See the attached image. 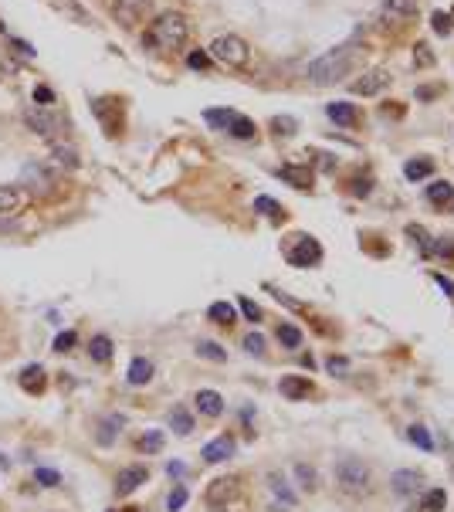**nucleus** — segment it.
<instances>
[{"label":"nucleus","mask_w":454,"mask_h":512,"mask_svg":"<svg viewBox=\"0 0 454 512\" xmlns=\"http://www.w3.org/2000/svg\"><path fill=\"white\" fill-rule=\"evenodd\" d=\"M353 61H356V38H349L346 44L325 51V55L316 58V61H309V65H305V78L316 82V85H332V82H339V78L349 75Z\"/></svg>","instance_id":"f257e3e1"},{"label":"nucleus","mask_w":454,"mask_h":512,"mask_svg":"<svg viewBox=\"0 0 454 512\" xmlns=\"http://www.w3.org/2000/svg\"><path fill=\"white\" fill-rule=\"evenodd\" d=\"M190 38V24L180 11H163L150 24V31L143 34V44L153 51H180Z\"/></svg>","instance_id":"f03ea898"},{"label":"nucleus","mask_w":454,"mask_h":512,"mask_svg":"<svg viewBox=\"0 0 454 512\" xmlns=\"http://www.w3.org/2000/svg\"><path fill=\"white\" fill-rule=\"evenodd\" d=\"M336 485L349 499H366V495L373 492V472H370V465L360 461V458H342L339 465H336Z\"/></svg>","instance_id":"7ed1b4c3"},{"label":"nucleus","mask_w":454,"mask_h":512,"mask_svg":"<svg viewBox=\"0 0 454 512\" xmlns=\"http://www.w3.org/2000/svg\"><path fill=\"white\" fill-rule=\"evenodd\" d=\"M207 55L214 61L227 65V68H245L247 61H251V44L245 38H238V34H221V38L210 41Z\"/></svg>","instance_id":"20e7f679"},{"label":"nucleus","mask_w":454,"mask_h":512,"mask_svg":"<svg viewBox=\"0 0 454 512\" xmlns=\"http://www.w3.org/2000/svg\"><path fill=\"white\" fill-rule=\"evenodd\" d=\"M285 258H288V265H295V268L319 265V262H322V248H319V241H316V238L299 234V238H292V245L285 248Z\"/></svg>","instance_id":"39448f33"},{"label":"nucleus","mask_w":454,"mask_h":512,"mask_svg":"<svg viewBox=\"0 0 454 512\" xmlns=\"http://www.w3.org/2000/svg\"><path fill=\"white\" fill-rule=\"evenodd\" d=\"M241 492V478L238 475H227V478H214L207 489V506L210 512H227V506L238 499Z\"/></svg>","instance_id":"423d86ee"},{"label":"nucleus","mask_w":454,"mask_h":512,"mask_svg":"<svg viewBox=\"0 0 454 512\" xmlns=\"http://www.w3.org/2000/svg\"><path fill=\"white\" fill-rule=\"evenodd\" d=\"M146 478H150V468H146V465H129V468H122V472L115 475V495H119V499L133 495Z\"/></svg>","instance_id":"0eeeda50"},{"label":"nucleus","mask_w":454,"mask_h":512,"mask_svg":"<svg viewBox=\"0 0 454 512\" xmlns=\"http://www.w3.org/2000/svg\"><path fill=\"white\" fill-rule=\"evenodd\" d=\"M387 85H390V75H387L383 68H373V72H366V75L356 78L349 89H353V95H380Z\"/></svg>","instance_id":"6e6552de"},{"label":"nucleus","mask_w":454,"mask_h":512,"mask_svg":"<svg viewBox=\"0 0 454 512\" xmlns=\"http://www.w3.org/2000/svg\"><path fill=\"white\" fill-rule=\"evenodd\" d=\"M234 437L231 435H221V437H214V441H207L204 444V452H200V458L204 461H210V465H221V461H227V458L234 455Z\"/></svg>","instance_id":"1a4fd4ad"},{"label":"nucleus","mask_w":454,"mask_h":512,"mask_svg":"<svg viewBox=\"0 0 454 512\" xmlns=\"http://www.w3.org/2000/svg\"><path fill=\"white\" fill-rule=\"evenodd\" d=\"M278 390H282V397L288 400H305L312 397V380L309 377H295V373H288V377H282V383H278Z\"/></svg>","instance_id":"9d476101"},{"label":"nucleus","mask_w":454,"mask_h":512,"mask_svg":"<svg viewBox=\"0 0 454 512\" xmlns=\"http://www.w3.org/2000/svg\"><path fill=\"white\" fill-rule=\"evenodd\" d=\"M420 485H424V475L414 472V468H400V472L390 475V489L397 495H414Z\"/></svg>","instance_id":"9b49d317"},{"label":"nucleus","mask_w":454,"mask_h":512,"mask_svg":"<svg viewBox=\"0 0 454 512\" xmlns=\"http://www.w3.org/2000/svg\"><path fill=\"white\" fill-rule=\"evenodd\" d=\"M20 387L27 390V394H44L48 390V373H44V366L41 363H31V366H24L20 370Z\"/></svg>","instance_id":"f8f14e48"},{"label":"nucleus","mask_w":454,"mask_h":512,"mask_svg":"<svg viewBox=\"0 0 454 512\" xmlns=\"http://www.w3.org/2000/svg\"><path fill=\"white\" fill-rule=\"evenodd\" d=\"M24 122L34 129L38 136H44V139H51V136L58 133V122H55V115L51 113H41V109H27L24 113Z\"/></svg>","instance_id":"ddd939ff"},{"label":"nucleus","mask_w":454,"mask_h":512,"mask_svg":"<svg viewBox=\"0 0 454 512\" xmlns=\"http://www.w3.org/2000/svg\"><path fill=\"white\" fill-rule=\"evenodd\" d=\"M193 404H197V411H200L204 418H221V414H224V397H221L217 390H197Z\"/></svg>","instance_id":"4468645a"},{"label":"nucleus","mask_w":454,"mask_h":512,"mask_svg":"<svg viewBox=\"0 0 454 512\" xmlns=\"http://www.w3.org/2000/svg\"><path fill=\"white\" fill-rule=\"evenodd\" d=\"M24 204H27V193L24 190L0 184V214H18Z\"/></svg>","instance_id":"2eb2a0df"},{"label":"nucleus","mask_w":454,"mask_h":512,"mask_svg":"<svg viewBox=\"0 0 454 512\" xmlns=\"http://www.w3.org/2000/svg\"><path fill=\"white\" fill-rule=\"evenodd\" d=\"M383 14L390 20H410L417 18V0H383Z\"/></svg>","instance_id":"dca6fc26"},{"label":"nucleus","mask_w":454,"mask_h":512,"mask_svg":"<svg viewBox=\"0 0 454 512\" xmlns=\"http://www.w3.org/2000/svg\"><path fill=\"white\" fill-rule=\"evenodd\" d=\"M427 200H431L434 207H448L454 200V184L451 180H434V184L427 187Z\"/></svg>","instance_id":"f3484780"},{"label":"nucleus","mask_w":454,"mask_h":512,"mask_svg":"<svg viewBox=\"0 0 454 512\" xmlns=\"http://www.w3.org/2000/svg\"><path fill=\"white\" fill-rule=\"evenodd\" d=\"M89 357L95 363H109L112 360V340L105 336V333H95L92 340H89Z\"/></svg>","instance_id":"a211bd4d"},{"label":"nucleus","mask_w":454,"mask_h":512,"mask_svg":"<svg viewBox=\"0 0 454 512\" xmlns=\"http://www.w3.org/2000/svg\"><path fill=\"white\" fill-rule=\"evenodd\" d=\"M325 115H329L336 126H353V122H356V105H349V102H332V105H325Z\"/></svg>","instance_id":"6ab92c4d"},{"label":"nucleus","mask_w":454,"mask_h":512,"mask_svg":"<svg viewBox=\"0 0 454 512\" xmlns=\"http://www.w3.org/2000/svg\"><path fill=\"white\" fill-rule=\"evenodd\" d=\"M153 380V363L146 360V357H136L133 363H129V383L133 387H143V383H150Z\"/></svg>","instance_id":"aec40b11"},{"label":"nucleus","mask_w":454,"mask_h":512,"mask_svg":"<svg viewBox=\"0 0 454 512\" xmlns=\"http://www.w3.org/2000/svg\"><path fill=\"white\" fill-rule=\"evenodd\" d=\"M227 133L234 136V139H254V133H258V126L247 119V115H238L234 113V119H231V126H227Z\"/></svg>","instance_id":"412c9836"},{"label":"nucleus","mask_w":454,"mask_h":512,"mask_svg":"<svg viewBox=\"0 0 454 512\" xmlns=\"http://www.w3.org/2000/svg\"><path fill=\"white\" fill-rule=\"evenodd\" d=\"M143 4H146V0H115V18L129 27V24H136V18H139V7H143Z\"/></svg>","instance_id":"4be33fe9"},{"label":"nucleus","mask_w":454,"mask_h":512,"mask_svg":"<svg viewBox=\"0 0 454 512\" xmlns=\"http://www.w3.org/2000/svg\"><path fill=\"white\" fill-rule=\"evenodd\" d=\"M51 160H55L58 167H65V170H78V163H82V160H78V153L72 150V146H61V143H55V146H51Z\"/></svg>","instance_id":"5701e85b"},{"label":"nucleus","mask_w":454,"mask_h":512,"mask_svg":"<svg viewBox=\"0 0 454 512\" xmlns=\"http://www.w3.org/2000/svg\"><path fill=\"white\" fill-rule=\"evenodd\" d=\"M170 428L176 431V435L187 437L190 431H193V414H190L187 407H173L170 411Z\"/></svg>","instance_id":"b1692460"},{"label":"nucleus","mask_w":454,"mask_h":512,"mask_svg":"<svg viewBox=\"0 0 454 512\" xmlns=\"http://www.w3.org/2000/svg\"><path fill=\"white\" fill-rule=\"evenodd\" d=\"M431 173H434V163H431V160H424V156H420V160H407V163H403V177H407V180H424V177H431Z\"/></svg>","instance_id":"393cba45"},{"label":"nucleus","mask_w":454,"mask_h":512,"mask_svg":"<svg viewBox=\"0 0 454 512\" xmlns=\"http://www.w3.org/2000/svg\"><path fill=\"white\" fill-rule=\"evenodd\" d=\"M268 485H271V492L278 495V499H282L285 506H295V502H299V499H295V492L288 489V482H285V475L271 472V475H268Z\"/></svg>","instance_id":"a878e982"},{"label":"nucleus","mask_w":454,"mask_h":512,"mask_svg":"<svg viewBox=\"0 0 454 512\" xmlns=\"http://www.w3.org/2000/svg\"><path fill=\"white\" fill-rule=\"evenodd\" d=\"M207 316L217 326H234V319H238V312H234V305H231V302H214L207 309Z\"/></svg>","instance_id":"bb28decb"},{"label":"nucleus","mask_w":454,"mask_h":512,"mask_svg":"<svg viewBox=\"0 0 454 512\" xmlns=\"http://www.w3.org/2000/svg\"><path fill=\"white\" fill-rule=\"evenodd\" d=\"M444 506H448L444 489H431V492H424V499H420V512H444Z\"/></svg>","instance_id":"cd10ccee"},{"label":"nucleus","mask_w":454,"mask_h":512,"mask_svg":"<svg viewBox=\"0 0 454 512\" xmlns=\"http://www.w3.org/2000/svg\"><path fill=\"white\" fill-rule=\"evenodd\" d=\"M278 173H282V177L288 180V184H292V187H299V190H309V187H312V173H309V170H299V167H282Z\"/></svg>","instance_id":"c85d7f7f"},{"label":"nucleus","mask_w":454,"mask_h":512,"mask_svg":"<svg viewBox=\"0 0 454 512\" xmlns=\"http://www.w3.org/2000/svg\"><path fill=\"white\" fill-rule=\"evenodd\" d=\"M278 343H282L285 350H299V346H302V333H299L292 323H282L278 326Z\"/></svg>","instance_id":"c756f323"},{"label":"nucleus","mask_w":454,"mask_h":512,"mask_svg":"<svg viewBox=\"0 0 454 512\" xmlns=\"http://www.w3.org/2000/svg\"><path fill=\"white\" fill-rule=\"evenodd\" d=\"M136 448H139V452H146V455L163 452V431H146V435L136 441Z\"/></svg>","instance_id":"7c9ffc66"},{"label":"nucleus","mask_w":454,"mask_h":512,"mask_svg":"<svg viewBox=\"0 0 454 512\" xmlns=\"http://www.w3.org/2000/svg\"><path fill=\"white\" fill-rule=\"evenodd\" d=\"M197 353H200V357H204V360H214V363H224V360H227L224 346H217V343H210V340L197 343Z\"/></svg>","instance_id":"2f4dec72"},{"label":"nucleus","mask_w":454,"mask_h":512,"mask_svg":"<svg viewBox=\"0 0 454 512\" xmlns=\"http://www.w3.org/2000/svg\"><path fill=\"white\" fill-rule=\"evenodd\" d=\"M295 475H299V482H302L305 492H316V485H319V475H316V468H309L305 461H299V465H295Z\"/></svg>","instance_id":"473e14b6"},{"label":"nucleus","mask_w":454,"mask_h":512,"mask_svg":"<svg viewBox=\"0 0 454 512\" xmlns=\"http://www.w3.org/2000/svg\"><path fill=\"white\" fill-rule=\"evenodd\" d=\"M204 119H207V126H217V129H224V133H227V126H231L234 113H231V109H207V113H204Z\"/></svg>","instance_id":"72a5a7b5"},{"label":"nucleus","mask_w":454,"mask_h":512,"mask_svg":"<svg viewBox=\"0 0 454 512\" xmlns=\"http://www.w3.org/2000/svg\"><path fill=\"white\" fill-rule=\"evenodd\" d=\"M254 210H258V214H265V217H285L282 204H278V200H271V197H258V200H254Z\"/></svg>","instance_id":"f704fd0d"},{"label":"nucleus","mask_w":454,"mask_h":512,"mask_svg":"<svg viewBox=\"0 0 454 512\" xmlns=\"http://www.w3.org/2000/svg\"><path fill=\"white\" fill-rule=\"evenodd\" d=\"M407 437L414 441L420 452H431V448H434V441H431V435H427V428H420V424H414V428L407 431Z\"/></svg>","instance_id":"c9c22d12"},{"label":"nucleus","mask_w":454,"mask_h":512,"mask_svg":"<svg viewBox=\"0 0 454 512\" xmlns=\"http://www.w3.org/2000/svg\"><path fill=\"white\" fill-rule=\"evenodd\" d=\"M78 343V333L75 329H65V333H58L55 336V353H72Z\"/></svg>","instance_id":"e433bc0d"},{"label":"nucleus","mask_w":454,"mask_h":512,"mask_svg":"<svg viewBox=\"0 0 454 512\" xmlns=\"http://www.w3.org/2000/svg\"><path fill=\"white\" fill-rule=\"evenodd\" d=\"M431 27H434V34H451V27H454V20H451V14H444V11H434L431 14Z\"/></svg>","instance_id":"4c0bfd02"},{"label":"nucleus","mask_w":454,"mask_h":512,"mask_svg":"<svg viewBox=\"0 0 454 512\" xmlns=\"http://www.w3.org/2000/svg\"><path fill=\"white\" fill-rule=\"evenodd\" d=\"M115 428H122V418H112V421H102V431H98V444H112L115 441Z\"/></svg>","instance_id":"58836bf2"},{"label":"nucleus","mask_w":454,"mask_h":512,"mask_svg":"<svg viewBox=\"0 0 454 512\" xmlns=\"http://www.w3.org/2000/svg\"><path fill=\"white\" fill-rule=\"evenodd\" d=\"M295 126H299V122H295L292 115H275V119H271V129H275L278 136H292L295 133Z\"/></svg>","instance_id":"ea45409f"},{"label":"nucleus","mask_w":454,"mask_h":512,"mask_svg":"<svg viewBox=\"0 0 454 512\" xmlns=\"http://www.w3.org/2000/svg\"><path fill=\"white\" fill-rule=\"evenodd\" d=\"M7 44H11V48H14V51H18L20 58H27V61H31V58L38 55V51H34V44H31V41H24V38H14V34H11V38H7Z\"/></svg>","instance_id":"a19ab883"},{"label":"nucleus","mask_w":454,"mask_h":512,"mask_svg":"<svg viewBox=\"0 0 454 512\" xmlns=\"http://www.w3.org/2000/svg\"><path fill=\"white\" fill-rule=\"evenodd\" d=\"M245 350L251 353V357H261V353H265V336H261V333H247Z\"/></svg>","instance_id":"79ce46f5"},{"label":"nucleus","mask_w":454,"mask_h":512,"mask_svg":"<svg viewBox=\"0 0 454 512\" xmlns=\"http://www.w3.org/2000/svg\"><path fill=\"white\" fill-rule=\"evenodd\" d=\"M187 495L190 492L183 489V485H176V489L170 492V499H167V509H170V512H180L183 506H187Z\"/></svg>","instance_id":"37998d69"},{"label":"nucleus","mask_w":454,"mask_h":512,"mask_svg":"<svg viewBox=\"0 0 454 512\" xmlns=\"http://www.w3.org/2000/svg\"><path fill=\"white\" fill-rule=\"evenodd\" d=\"M34 482L44 485V489H55L58 482H61V475H58L55 468H38V472H34Z\"/></svg>","instance_id":"c03bdc74"},{"label":"nucleus","mask_w":454,"mask_h":512,"mask_svg":"<svg viewBox=\"0 0 454 512\" xmlns=\"http://www.w3.org/2000/svg\"><path fill=\"white\" fill-rule=\"evenodd\" d=\"M407 234L414 238V245L420 248V255H431V245H427V231L417 228V224H410V228H407Z\"/></svg>","instance_id":"a18cd8bd"},{"label":"nucleus","mask_w":454,"mask_h":512,"mask_svg":"<svg viewBox=\"0 0 454 512\" xmlns=\"http://www.w3.org/2000/svg\"><path fill=\"white\" fill-rule=\"evenodd\" d=\"M414 65H420V68H431V65H434V55H431L427 44H417L414 48Z\"/></svg>","instance_id":"49530a36"},{"label":"nucleus","mask_w":454,"mask_h":512,"mask_svg":"<svg viewBox=\"0 0 454 512\" xmlns=\"http://www.w3.org/2000/svg\"><path fill=\"white\" fill-rule=\"evenodd\" d=\"M325 366H329V373H349V360H346V357H336V353H332V357H329V360H325Z\"/></svg>","instance_id":"de8ad7c7"},{"label":"nucleus","mask_w":454,"mask_h":512,"mask_svg":"<svg viewBox=\"0 0 454 512\" xmlns=\"http://www.w3.org/2000/svg\"><path fill=\"white\" fill-rule=\"evenodd\" d=\"M241 312H245L251 323H258V319H261V305L251 302V299H245V295H241Z\"/></svg>","instance_id":"09e8293b"},{"label":"nucleus","mask_w":454,"mask_h":512,"mask_svg":"<svg viewBox=\"0 0 454 512\" xmlns=\"http://www.w3.org/2000/svg\"><path fill=\"white\" fill-rule=\"evenodd\" d=\"M187 65H190V68H200V72H204V68L210 65V55H207V51H193V55H187Z\"/></svg>","instance_id":"8fccbe9b"},{"label":"nucleus","mask_w":454,"mask_h":512,"mask_svg":"<svg viewBox=\"0 0 454 512\" xmlns=\"http://www.w3.org/2000/svg\"><path fill=\"white\" fill-rule=\"evenodd\" d=\"M34 102H38V105H51V102H55V92H51L48 85H38V89H34Z\"/></svg>","instance_id":"3c124183"},{"label":"nucleus","mask_w":454,"mask_h":512,"mask_svg":"<svg viewBox=\"0 0 454 512\" xmlns=\"http://www.w3.org/2000/svg\"><path fill=\"white\" fill-rule=\"evenodd\" d=\"M434 282L441 285V288H444L448 295H454V282H451V279H444V275H434Z\"/></svg>","instance_id":"603ef678"},{"label":"nucleus","mask_w":454,"mask_h":512,"mask_svg":"<svg viewBox=\"0 0 454 512\" xmlns=\"http://www.w3.org/2000/svg\"><path fill=\"white\" fill-rule=\"evenodd\" d=\"M167 472H170V475H176V478H180V475H187V468H183L180 461H170V465H167Z\"/></svg>","instance_id":"864d4df0"},{"label":"nucleus","mask_w":454,"mask_h":512,"mask_svg":"<svg viewBox=\"0 0 454 512\" xmlns=\"http://www.w3.org/2000/svg\"><path fill=\"white\" fill-rule=\"evenodd\" d=\"M112 512H136V509H112Z\"/></svg>","instance_id":"5fc2aeb1"},{"label":"nucleus","mask_w":454,"mask_h":512,"mask_svg":"<svg viewBox=\"0 0 454 512\" xmlns=\"http://www.w3.org/2000/svg\"><path fill=\"white\" fill-rule=\"evenodd\" d=\"M451 20H454V11H451Z\"/></svg>","instance_id":"6e6d98bb"}]
</instances>
